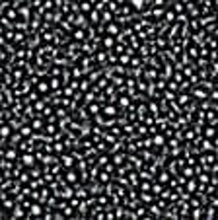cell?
I'll use <instances>...</instances> for the list:
<instances>
[{"mask_svg":"<svg viewBox=\"0 0 218 220\" xmlns=\"http://www.w3.org/2000/svg\"><path fill=\"white\" fill-rule=\"evenodd\" d=\"M154 140H156V144H164V136H156Z\"/></svg>","mask_w":218,"mask_h":220,"instance_id":"obj_12","label":"cell"},{"mask_svg":"<svg viewBox=\"0 0 218 220\" xmlns=\"http://www.w3.org/2000/svg\"><path fill=\"white\" fill-rule=\"evenodd\" d=\"M29 214H31V216H41V207H39V205H33L31 210H29Z\"/></svg>","mask_w":218,"mask_h":220,"instance_id":"obj_4","label":"cell"},{"mask_svg":"<svg viewBox=\"0 0 218 220\" xmlns=\"http://www.w3.org/2000/svg\"><path fill=\"white\" fill-rule=\"evenodd\" d=\"M12 216H23V210L20 209V207H16V209H14V212H12Z\"/></svg>","mask_w":218,"mask_h":220,"instance_id":"obj_7","label":"cell"},{"mask_svg":"<svg viewBox=\"0 0 218 220\" xmlns=\"http://www.w3.org/2000/svg\"><path fill=\"white\" fill-rule=\"evenodd\" d=\"M105 113H107V115H115V109H113V107H105Z\"/></svg>","mask_w":218,"mask_h":220,"instance_id":"obj_11","label":"cell"},{"mask_svg":"<svg viewBox=\"0 0 218 220\" xmlns=\"http://www.w3.org/2000/svg\"><path fill=\"white\" fill-rule=\"evenodd\" d=\"M8 136H10V125H4L2 127V138L8 140Z\"/></svg>","mask_w":218,"mask_h":220,"instance_id":"obj_5","label":"cell"},{"mask_svg":"<svg viewBox=\"0 0 218 220\" xmlns=\"http://www.w3.org/2000/svg\"><path fill=\"white\" fill-rule=\"evenodd\" d=\"M187 189H189V191H195V183H193V181H191V183H187Z\"/></svg>","mask_w":218,"mask_h":220,"instance_id":"obj_13","label":"cell"},{"mask_svg":"<svg viewBox=\"0 0 218 220\" xmlns=\"http://www.w3.org/2000/svg\"><path fill=\"white\" fill-rule=\"evenodd\" d=\"M107 31L115 35V33H117V25H109V27H107Z\"/></svg>","mask_w":218,"mask_h":220,"instance_id":"obj_10","label":"cell"},{"mask_svg":"<svg viewBox=\"0 0 218 220\" xmlns=\"http://www.w3.org/2000/svg\"><path fill=\"white\" fill-rule=\"evenodd\" d=\"M129 4H131V8H134V10H142L144 4H146V0H129Z\"/></svg>","mask_w":218,"mask_h":220,"instance_id":"obj_2","label":"cell"},{"mask_svg":"<svg viewBox=\"0 0 218 220\" xmlns=\"http://www.w3.org/2000/svg\"><path fill=\"white\" fill-rule=\"evenodd\" d=\"M72 162H74V160H72L70 156H64V158H62V164L64 165H72Z\"/></svg>","mask_w":218,"mask_h":220,"instance_id":"obj_8","label":"cell"},{"mask_svg":"<svg viewBox=\"0 0 218 220\" xmlns=\"http://www.w3.org/2000/svg\"><path fill=\"white\" fill-rule=\"evenodd\" d=\"M29 132H31V131H29V127H23V129H22V134H29Z\"/></svg>","mask_w":218,"mask_h":220,"instance_id":"obj_14","label":"cell"},{"mask_svg":"<svg viewBox=\"0 0 218 220\" xmlns=\"http://www.w3.org/2000/svg\"><path fill=\"white\" fill-rule=\"evenodd\" d=\"M72 195H74V191H72L70 187H64L62 191H60V197H64V199H70Z\"/></svg>","mask_w":218,"mask_h":220,"instance_id":"obj_3","label":"cell"},{"mask_svg":"<svg viewBox=\"0 0 218 220\" xmlns=\"http://www.w3.org/2000/svg\"><path fill=\"white\" fill-rule=\"evenodd\" d=\"M16 158V150H8L6 152V160H14Z\"/></svg>","mask_w":218,"mask_h":220,"instance_id":"obj_9","label":"cell"},{"mask_svg":"<svg viewBox=\"0 0 218 220\" xmlns=\"http://www.w3.org/2000/svg\"><path fill=\"white\" fill-rule=\"evenodd\" d=\"M22 164L27 165V167H33V164H35V156L33 154H23L22 156Z\"/></svg>","mask_w":218,"mask_h":220,"instance_id":"obj_1","label":"cell"},{"mask_svg":"<svg viewBox=\"0 0 218 220\" xmlns=\"http://www.w3.org/2000/svg\"><path fill=\"white\" fill-rule=\"evenodd\" d=\"M47 88H49L47 84H41V86H39V90H41V92H47Z\"/></svg>","mask_w":218,"mask_h":220,"instance_id":"obj_15","label":"cell"},{"mask_svg":"<svg viewBox=\"0 0 218 220\" xmlns=\"http://www.w3.org/2000/svg\"><path fill=\"white\" fill-rule=\"evenodd\" d=\"M66 179H68V181H76V173H74L72 169H68V171H66Z\"/></svg>","mask_w":218,"mask_h":220,"instance_id":"obj_6","label":"cell"}]
</instances>
